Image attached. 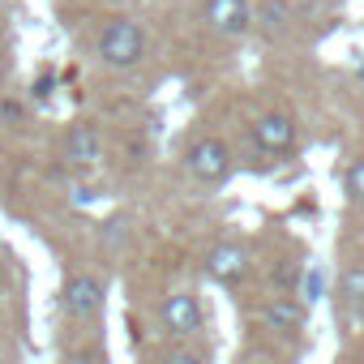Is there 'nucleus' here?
Returning a JSON list of instances; mask_svg holds the SVG:
<instances>
[{
  "instance_id": "nucleus-1",
  "label": "nucleus",
  "mask_w": 364,
  "mask_h": 364,
  "mask_svg": "<svg viewBox=\"0 0 364 364\" xmlns=\"http://www.w3.org/2000/svg\"><path fill=\"white\" fill-rule=\"evenodd\" d=\"M95 52L107 69H137L141 56H146V31L141 22L133 18H107L99 39H95Z\"/></svg>"
},
{
  "instance_id": "nucleus-2",
  "label": "nucleus",
  "mask_w": 364,
  "mask_h": 364,
  "mask_svg": "<svg viewBox=\"0 0 364 364\" xmlns=\"http://www.w3.org/2000/svg\"><path fill=\"white\" fill-rule=\"evenodd\" d=\"M185 167H189V176L198 180V185H206V189H219L223 180L232 176L236 159H232V146H228L223 137H215V133H202V137H193V141L185 146Z\"/></svg>"
},
{
  "instance_id": "nucleus-3",
  "label": "nucleus",
  "mask_w": 364,
  "mask_h": 364,
  "mask_svg": "<svg viewBox=\"0 0 364 364\" xmlns=\"http://www.w3.org/2000/svg\"><path fill=\"white\" fill-rule=\"evenodd\" d=\"M103 304H107V283L90 270H73L60 287V309L69 321L86 326V321H99L103 317Z\"/></svg>"
},
{
  "instance_id": "nucleus-4",
  "label": "nucleus",
  "mask_w": 364,
  "mask_h": 364,
  "mask_svg": "<svg viewBox=\"0 0 364 364\" xmlns=\"http://www.w3.org/2000/svg\"><path fill=\"white\" fill-rule=\"evenodd\" d=\"M159 326H163V334L176 338V343L198 338V334L206 330V304H202V296H198V291H171V296H163V304H159Z\"/></svg>"
},
{
  "instance_id": "nucleus-5",
  "label": "nucleus",
  "mask_w": 364,
  "mask_h": 364,
  "mask_svg": "<svg viewBox=\"0 0 364 364\" xmlns=\"http://www.w3.org/2000/svg\"><path fill=\"white\" fill-rule=\"evenodd\" d=\"M202 22L219 39H240V35L253 31V5H249V0H206V5H202Z\"/></svg>"
},
{
  "instance_id": "nucleus-6",
  "label": "nucleus",
  "mask_w": 364,
  "mask_h": 364,
  "mask_svg": "<svg viewBox=\"0 0 364 364\" xmlns=\"http://www.w3.org/2000/svg\"><path fill=\"white\" fill-rule=\"evenodd\" d=\"M257 326L274 338H300L304 334V304L291 296H270L257 309Z\"/></svg>"
},
{
  "instance_id": "nucleus-7",
  "label": "nucleus",
  "mask_w": 364,
  "mask_h": 364,
  "mask_svg": "<svg viewBox=\"0 0 364 364\" xmlns=\"http://www.w3.org/2000/svg\"><path fill=\"white\" fill-rule=\"evenodd\" d=\"M253 146H257L262 154H274V159L291 154V150H296V120H291L287 112H266V116H257V120H253Z\"/></svg>"
},
{
  "instance_id": "nucleus-8",
  "label": "nucleus",
  "mask_w": 364,
  "mask_h": 364,
  "mask_svg": "<svg viewBox=\"0 0 364 364\" xmlns=\"http://www.w3.org/2000/svg\"><path fill=\"white\" fill-rule=\"evenodd\" d=\"M206 274L219 283V287H240L249 279V249L240 240H223L206 253Z\"/></svg>"
},
{
  "instance_id": "nucleus-9",
  "label": "nucleus",
  "mask_w": 364,
  "mask_h": 364,
  "mask_svg": "<svg viewBox=\"0 0 364 364\" xmlns=\"http://www.w3.org/2000/svg\"><path fill=\"white\" fill-rule=\"evenodd\" d=\"M253 26H257L262 39L279 43V39L291 35V26H296V9L287 5V0H262V5L253 9Z\"/></svg>"
},
{
  "instance_id": "nucleus-10",
  "label": "nucleus",
  "mask_w": 364,
  "mask_h": 364,
  "mask_svg": "<svg viewBox=\"0 0 364 364\" xmlns=\"http://www.w3.org/2000/svg\"><path fill=\"white\" fill-rule=\"evenodd\" d=\"M99 154H103L99 129H95L90 120H77V124L65 133V159H69L73 167H90V163H99Z\"/></svg>"
},
{
  "instance_id": "nucleus-11",
  "label": "nucleus",
  "mask_w": 364,
  "mask_h": 364,
  "mask_svg": "<svg viewBox=\"0 0 364 364\" xmlns=\"http://www.w3.org/2000/svg\"><path fill=\"white\" fill-rule=\"evenodd\" d=\"M338 309H347V313H364V266H351V270L343 274Z\"/></svg>"
},
{
  "instance_id": "nucleus-12",
  "label": "nucleus",
  "mask_w": 364,
  "mask_h": 364,
  "mask_svg": "<svg viewBox=\"0 0 364 364\" xmlns=\"http://www.w3.org/2000/svg\"><path fill=\"white\" fill-rule=\"evenodd\" d=\"M154 364H210V355L202 347H189V343H176L167 347L163 355H154Z\"/></svg>"
},
{
  "instance_id": "nucleus-13",
  "label": "nucleus",
  "mask_w": 364,
  "mask_h": 364,
  "mask_svg": "<svg viewBox=\"0 0 364 364\" xmlns=\"http://www.w3.org/2000/svg\"><path fill=\"white\" fill-rule=\"evenodd\" d=\"M347 193H351V202H364V159H355L347 167Z\"/></svg>"
},
{
  "instance_id": "nucleus-14",
  "label": "nucleus",
  "mask_w": 364,
  "mask_h": 364,
  "mask_svg": "<svg viewBox=\"0 0 364 364\" xmlns=\"http://www.w3.org/2000/svg\"><path fill=\"white\" fill-rule=\"evenodd\" d=\"M304 296H309V300H317V296H321V274H317V270H313V274L304 270Z\"/></svg>"
},
{
  "instance_id": "nucleus-15",
  "label": "nucleus",
  "mask_w": 364,
  "mask_h": 364,
  "mask_svg": "<svg viewBox=\"0 0 364 364\" xmlns=\"http://www.w3.org/2000/svg\"><path fill=\"white\" fill-rule=\"evenodd\" d=\"M5 69H9V48H5V39H0V77H5Z\"/></svg>"
}]
</instances>
